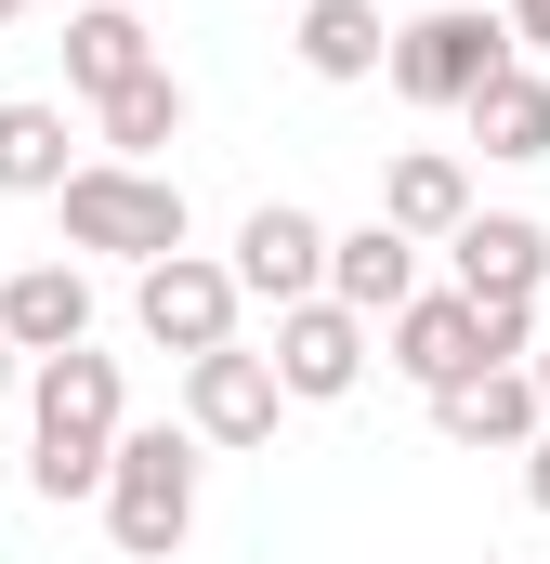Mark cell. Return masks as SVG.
Segmentation results:
<instances>
[{"label":"cell","mask_w":550,"mask_h":564,"mask_svg":"<svg viewBox=\"0 0 550 564\" xmlns=\"http://www.w3.org/2000/svg\"><path fill=\"white\" fill-rule=\"evenodd\" d=\"M394 93L407 106H472L498 66H512V26L498 13H472V0H446V13H419V26H394Z\"/></svg>","instance_id":"4"},{"label":"cell","mask_w":550,"mask_h":564,"mask_svg":"<svg viewBox=\"0 0 550 564\" xmlns=\"http://www.w3.org/2000/svg\"><path fill=\"white\" fill-rule=\"evenodd\" d=\"M53 210H66V250H119V263H170L184 250V184L132 171V158H79L53 184Z\"/></svg>","instance_id":"3"},{"label":"cell","mask_w":550,"mask_h":564,"mask_svg":"<svg viewBox=\"0 0 550 564\" xmlns=\"http://www.w3.org/2000/svg\"><path fill=\"white\" fill-rule=\"evenodd\" d=\"M0 394H13V341H0Z\"/></svg>","instance_id":"24"},{"label":"cell","mask_w":550,"mask_h":564,"mask_svg":"<svg viewBox=\"0 0 550 564\" xmlns=\"http://www.w3.org/2000/svg\"><path fill=\"white\" fill-rule=\"evenodd\" d=\"M367 341H381V328H367V315H341V302H328V289H315V302H288V315H275V394H288V408H341V394H354V381H367Z\"/></svg>","instance_id":"5"},{"label":"cell","mask_w":550,"mask_h":564,"mask_svg":"<svg viewBox=\"0 0 550 564\" xmlns=\"http://www.w3.org/2000/svg\"><path fill=\"white\" fill-rule=\"evenodd\" d=\"M485 315V368H525L538 355V302H472Z\"/></svg>","instance_id":"20"},{"label":"cell","mask_w":550,"mask_h":564,"mask_svg":"<svg viewBox=\"0 0 550 564\" xmlns=\"http://www.w3.org/2000/svg\"><path fill=\"white\" fill-rule=\"evenodd\" d=\"M184 132V79H170V66H144V79H119V93H106V158H157V144Z\"/></svg>","instance_id":"19"},{"label":"cell","mask_w":550,"mask_h":564,"mask_svg":"<svg viewBox=\"0 0 550 564\" xmlns=\"http://www.w3.org/2000/svg\"><path fill=\"white\" fill-rule=\"evenodd\" d=\"M381 224H394V237H459V224H472V171H459L446 144H407V158L381 171Z\"/></svg>","instance_id":"15"},{"label":"cell","mask_w":550,"mask_h":564,"mask_svg":"<svg viewBox=\"0 0 550 564\" xmlns=\"http://www.w3.org/2000/svg\"><path fill=\"white\" fill-rule=\"evenodd\" d=\"M13 13H26V0H0V26H13Z\"/></svg>","instance_id":"25"},{"label":"cell","mask_w":550,"mask_h":564,"mask_svg":"<svg viewBox=\"0 0 550 564\" xmlns=\"http://www.w3.org/2000/svg\"><path fill=\"white\" fill-rule=\"evenodd\" d=\"M446 250H459V302H538L550 276V224H525V210H472Z\"/></svg>","instance_id":"9"},{"label":"cell","mask_w":550,"mask_h":564,"mask_svg":"<svg viewBox=\"0 0 550 564\" xmlns=\"http://www.w3.org/2000/svg\"><path fill=\"white\" fill-rule=\"evenodd\" d=\"M498 26H512L525 53H550V0H498Z\"/></svg>","instance_id":"21"},{"label":"cell","mask_w":550,"mask_h":564,"mask_svg":"<svg viewBox=\"0 0 550 564\" xmlns=\"http://www.w3.org/2000/svg\"><path fill=\"white\" fill-rule=\"evenodd\" d=\"M381 53H394L381 0H301V66L315 79H381Z\"/></svg>","instance_id":"17"},{"label":"cell","mask_w":550,"mask_h":564,"mask_svg":"<svg viewBox=\"0 0 550 564\" xmlns=\"http://www.w3.org/2000/svg\"><path fill=\"white\" fill-rule=\"evenodd\" d=\"M485 564H498V552H485Z\"/></svg>","instance_id":"26"},{"label":"cell","mask_w":550,"mask_h":564,"mask_svg":"<svg viewBox=\"0 0 550 564\" xmlns=\"http://www.w3.org/2000/svg\"><path fill=\"white\" fill-rule=\"evenodd\" d=\"M525 381H538V421H550V341H538V355H525Z\"/></svg>","instance_id":"23"},{"label":"cell","mask_w":550,"mask_h":564,"mask_svg":"<svg viewBox=\"0 0 550 564\" xmlns=\"http://www.w3.org/2000/svg\"><path fill=\"white\" fill-rule=\"evenodd\" d=\"M0 341H13V355H66V341H92V289H79V263H26V276L0 289Z\"/></svg>","instance_id":"14"},{"label":"cell","mask_w":550,"mask_h":564,"mask_svg":"<svg viewBox=\"0 0 550 564\" xmlns=\"http://www.w3.org/2000/svg\"><path fill=\"white\" fill-rule=\"evenodd\" d=\"M132 315H144V341H157V355H223V341H237V276H223V263H197V250H170V263H144Z\"/></svg>","instance_id":"6"},{"label":"cell","mask_w":550,"mask_h":564,"mask_svg":"<svg viewBox=\"0 0 550 564\" xmlns=\"http://www.w3.org/2000/svg\"><path fill=\"white\" fill-rule=\"evenodd\" d=\"M275 408L288 394H275L263 355H237V341L223 355H184V433L197 446H275Z\"/></svg>","instance_id":"8"},{"label":"cell","mask_w":550,"mask_h":564,"mask_svg":"<svg viewBox=\"0 0 550 564\" xmlns=\"http://www.w3.org/2000/svg\"><path fill=\"white\" fill-rule=\"evenodd\" d=\"M79 158H66V106H40V93H13L0 106V197H53Z\"/></svg>","instance_id":"18"},{"label":"cell","mask_w":550,"mask_h":564,"mask_svg":"<svg viewBox=\"0 0 550 564\" xmlns=\"http://www.w3.org/2000/svg\"><path fill=\"white\" fill-rule=\"evenodd\" d=\"M26 408H40V459H26V486H40L53 512L92 499V486H106V446H119V355H92V341L40 355V368H26Z\"/></svg>","instance_id":"1"},{"label":"cell","mask_w":550,"mask_h":564,"mask_svg":"<svg viewBox=\"0 0 550 564\" xmlns=\"http://www.w3.org/2000/svg\"><path fill=\"white\" fill-rule=\"evenodd\" d=\"M459 119H472V144H485V158H550V79L512 53V66H498V79H485Z\"/></svg>","instance_id":"16"},{"label":"cell","mask_w":550,"mask_h":564,"mask_svg":"<svg viewBox=\"0 0 550 564\" xmlns=\"http://www.w3.org/2000/svg\"><path fill=\"white\" fill-rule=\"evenodd\" d=\"M432 433H446V446H538V381H525V368H472V381H446V394H432Z\"/></svg>","instance_id":"11"},{"label":"cell","mask_w":550,"mask_h":564,"mask_svg":"<svg viewBox=\"0 0 550 564\" xmlns=\"http://www.w3.org/2000/svg\"><path fill=\"white\" fill-rule=\"evenodd\" d=\"M394 368H407L419 394L472 381V368H485V315H472L459 289H419V302H394Z\"/></svg>","instance_id":"10"},{"label":"cell","mask_w":550,"mask_h":564,"mask_svg":"<svg viewBox=\"0 0 550 564\" xmlns=\"http://www.w3.org/2000/svg\"><path fill=\"white\" fill-rule=\"evenodd\" d=\"M144 66H157V26H144L132 0H79V13H66V79H79L92 106H106L119 79H144Z\"/></svg>","instance_id":"13"},{"label":"cell","mask_w":550,"mask_h":564,"mask_svg":"<svg viewBox=\"0 0 550 564\" xmlns=\"http://www.w3.org/2000/svg\"><path fill=\"white\" fill-rule=\"evenodd\" d=\"M328 302L341 315H394V302H419V237H394V224H354V237H328Z\"/></svg>","instance_id":"12"},{"label":"cell","mask_w":550,"mask_h":564,"mask_svg":"<svg viewBox=\"0 0 550 564\" xmlns=\"http://www.w3.org/2000/svg\"><path fill=\"white\" fill-rule=\"evenodd\" d=\"M92 499H106V525H119V552H132V564H170V552H184V525H197V433H170V421L132 433V421H119Z\"/></svg>","instance_id":"2"},{"label":"cell","mask_w":550,"mask_h":564,"mask_svg":"<svg viewBox=\"0 0 550 564\" xmlns=\"http://www.w3.org/2000/svg\"><path fill=\"white\" fill-rule=\"evenodd\" d=\"M525 499H538V512H550V433H538V446H525Z\"/></svg>","instance_id":"22"},{"label":"cell","mask_w":550,"mask_h":564,"mask_svg":"<svg viewBox=\"0 0 550 564\" xmlns=\"http://www.w3.org/2000/svg\"><path fill=\"white\" fill-rule=\"evenodd\" d=\"M223 276H237V302H275V315L315 302V289H328V224L288 210V197H263V210L237 224V263H223Z\"/></svg>","instance_id":"7"}]
</instances>
